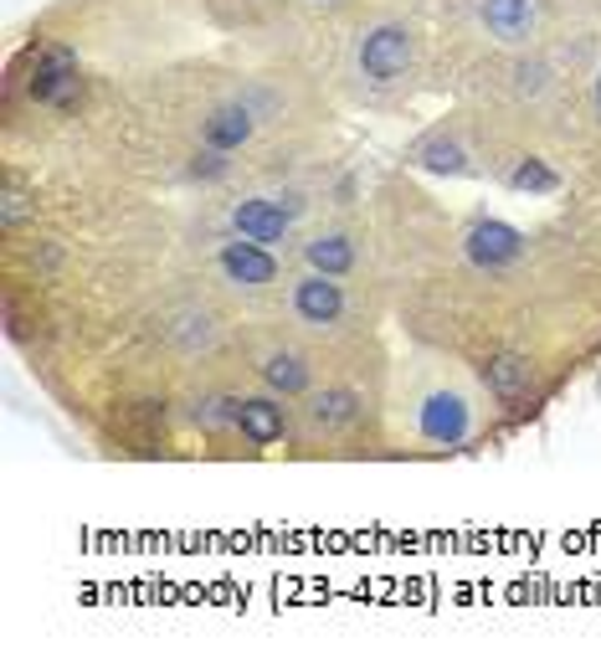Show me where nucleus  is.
<instances>
[{"label": "nucleus", "mask_w": 601, "mask_h": 668, "mask_svg": "<svg viewBox=\"0 0 601 668\" xmlns=\"http://www.w3.org/2000/svg\"><path fill=\"white\" fill-rule=\"evenodd\" d=\"M27 94L37 98L41 108H72L82 98V67H78V52L67 47V41H41L31 47L27 57Z\"/></svg>", "instance_id": "nucleus-1"}, {"label": "nucleus", "mask_w": 601, "mask_h": 668, "mask_svg": "<svg viewBox=\"0 0 601 668\" xmlns=\"http://www.w3.org/2000/svg\"><path fill=\"white\" fill-rule=\"evenodd\" d=\"M355 62H361V78H371L375 88H391V82H401L416 67V37L401 21H381V27H371L361 37Z\"/></svg>", "instance_id": "nucleus-2"}, {"label": "nucleus", "mask_w": 601, "mask_h": 668, "mask_svg": "<svg viewBox=\"0 0 601 668\" xmlns=\"http://www.w3.org/2000/svg\"><path fill=\"white\" fill-rule=\"evenodd\" d=\"M298 206L304 200L298 196H247L231 206V232L247 242H263V247H273V242H283L288 232H294L298 222Z\"/></svg>", "instance_id": "nucleus-3"}, {"label": "nucleus", "mask_w": 601, "mask_h": 668, "mask_svg": "<svg viewBox=\"0 0 601 668\" xmlns=\"http://www.w3.org/2000/svg\"><path fill=\"white\" fill-rule=\"evenodd\" d=\"M463 253H467V263L483 267V273H504V267H514L524 257V232L499 222V216H479V222L463 232Z\"/></svg>", "instance_id": "nucleus-4"}, {"label": "nucleus", "mask_w": 601, "mask_h": 668, "mask_svg": "<svg viewBox=\"0 0 601 668\" xmlns=\"http://www.w3.org/2000/svg\"><path fill=\"white\" fill-rule=\"evenodd\" d=\"M288 304H294V320L304 324V330H334V324L345 320V288H339V278L314 273V267L294 283Z\"/></svg>", "instance_id": "nucleus-5"}, {"label": "nucleus", "mask_w": 601, "mask_h": 668, "mask_svg": "<svg viewBox=\"0 0 601 668\" xmlns=\"http://www.w3.org/2000/svg\"><path fill=\"white\" fill-rule=\"evenodd\" d=\"M416 432L432 442V448H457V442L473 432V412L457 391H432L416 412Z\"/></svg>", "instance_id": "nucleus-6"}, {"label": "nucleus", "mask_w": 601, "mask_h": 668, "mask_svg": "<svg viewBox=\"0 0 601 668\" xmlns=\"http://www.w3.org/2000/svg\"><path fill=\"white\" fill-rule=\"evenodd\" d=\"M216 263H221L227 283H237V288H273V283H278V257H273V247H263V242H247V237L221 242Z\"/></svg>", "instance_id": "nucleus-7"}, {"label": "nucleus", "mask_w": 601, "mask_h": 668, "mask_svg": "<svg viewBox=\"0 0 601 668\" xmlns=\"http://www.w3.org/2000/svg\"><path fill=\"white\" fill-rule=\"evenodd\" d=\"M479 16L499 47H530L540 31V0H483Z\"/></svg>", "instance_id": "nucleus-8"}, {"label": "nucleus", "mask_w": 601, "mask_h": 668, "mask_svg": "<svg viewBox=\"0 0 601 668\" xmlns=\"http://www.w3.org/2000/svg\"><path fill=\"white\" fill-rule=\"evenodd\" d=\"M237 432L253 448H273V442L288 438V412H283V401L273 396H242L237 401Z\"/></svg>", "instance_id": "nucleus-9"}, {"label": "nucleus", "mask_w": 601, "mask_h": 668, "mask_svg": "<svg viewBox=\"0 0 601 668\" xmlns=\"http://www.w3.org/2000/svg\"><path fill=\"white\" fill-rule=\"evenodd\" d=\"M257 134V114L247 104H221L206 114V124H200V145L221 149V155H237L247 139Z\"/></svg>", "instance_id": "nucleus-10"}, {"label": "nucleus", "mask_w": 601, "mask_h": 668, "mask_svg": "<svg viewBox=\"0 0 601 668\" xmlns=\"http://www.w3.org/2000/svg\"><path fill=\"white\" fill-rule=\"evenodd\" d=\"M530 355H520V350H504V355H494V361L483 365V386H489V396L504 401V406H514V401L530 396Z\"/></svg>", "instance_id": "nucleus-11"}, {"label": "nucleus", "mask_w": 601, "mask_h": 668, "mask_svg": "<svg viewBox=\"0 0 601 668\" xmlns=\"http://www.w3.org/2000/svg\"><path fill=\"white\" fill-rule=\"evenodd\" d=\"M263 381L273 396H304L308 381H314V371H308V355H298V350H267L263 355Z\"/></svg>", "instance_id": "nucleus-12"}, {"label": "nucleus", "mask_w": 601, "mask_h": 668, "mask_svg": "<svg viewBox=\"0 0 601 668\" xmlns=\"http://www.w3.org/2000/svg\"><path fill=\"white\" fill-rule=\"evenodd\" d=\"M304 263L314 273H329V278H345L349 267H355V242L345 232H314L304 242Z\"/></svg>", "instance_id": "nucleus-13"}, {"label": "nucleus", "mask_w": 601, "mask_h": 668, "mask_svg": "<svg viewBox=\"0 0 601 668\" xmlns=\"http://www.w3.org/2000/svg\"><path fill=\"white\" fill-rule=\"evenodd\" d=\"M361 416V396L349 386H324V391H314L308 396V422L314 428H324V432H339V428H349Z\"/></svg>", "instance_id": "nucleus-14"}, {"label": "nucleus", "mask_w": 601, "mask_h": 668, "mask_svg": "<svg viewBox=\"0 0 601 668\" xmlns=\"http://www.w3.org/2000/svg\"><path fill=\"white\" fill-rule=\"evenodd\" d=\"M412 165H422V170L432 175H467L473 165H467L463 145L457 139H447V134H422L412 145Z\"/></svg>", "instance_id": "nucleus-15"}, {"label": "nucleus", "mask_w": 601, "mask_h": 668, "mask_svg": "<svg viewBox=\"0 0 601 668\" xmlns=\"http://www.w3.org/2000/svg\"><path fill=\"white\" fill-rule=\"evenodd\" d=\"M509 186L530 190V196H550V190H561V175L550 170L545 160H520L514 170H509Z\"/></svg>", "instance_id": "nucleus-16"}, {"label": "nucleus", "mask_w": 601, "mask_h": 668, "mask_svg": "<svg viewBox=\"0 0 601 668\" xmlns=\"http://www.w3.org/2000/svg\"><path fill=\"white\" fill-rule=\"evenodd\" d=\"M190 422L206 432H221V428H237V401L227 396H200L196 412H190Z\"/></svg>", "instance_id": "nucleus-17"}, {"label": "nucleus", "mask_w": 601, "mask_h": 668, "mask_svg": "<svg viewBox=\"0 0 601 668\" xmlns=\"http://www.w3.org/2000/svg\"><path fill=\"white\" fill-rule=\"evenodd\" d=\"M0 222H6L11 232L21 227V222H37V196H31L27 186H16V180H11V186L0 190Z\"/></svg>", "instance_id": "nucleus-18"}, {"label": "nucleus", "mask_w": 601, "mask_h": 668, "mask_svg": "<svg viewBox=\"0 0 601 668\" xmlns=\"http://www.w3.org/2000/svg\"><path fill=\"white\" fill-rule=\"evenodd\" d=\"M196 175H206V180H216V175H227V155L206 145V149L196 155Z\"/></svg>", "instance_id": "nucleus-19"}, {"label": "nucleus", "mask_w": 601, "mask_h": 668, "mask_svg": "<svg viewBox=\"0 0 601 668\" xmlns=\"http://www.w3.org/2000/svg\"><path fill=\"white\" fill-rule=\"evenodd\" d=\"M597 114H601V72H597Z\"/></svg>", "instance_id": "nucleus-20"}, {"label": "nucleus", "mask_w": 601, "mask_h": 668, "mask_svg": "<svg viewBox=\"0 0 601 668\" xmlns=\"http://www.w3.org/2000/svg\"><path fill=\"white\" fill-rule=\"evenodd\" d=\"M314 6H334V0H314Z\"/></svg>", "instance_id": "nucleus-21"}]
</instances>
